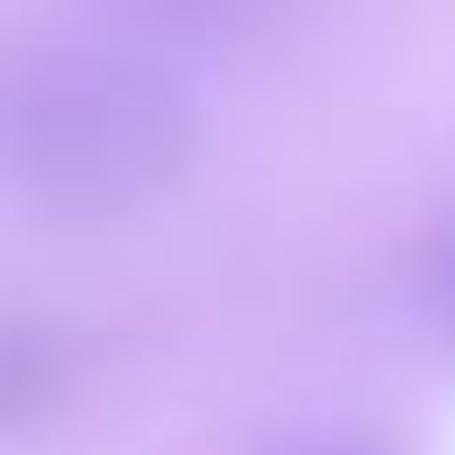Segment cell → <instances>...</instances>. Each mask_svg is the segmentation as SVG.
<instances>
[{
	"instance_id": "4",
	"label": "cell",
	"mask_w": 455,
	"mask_h": 455,
	"mask_svg": "<svg viewBox=\"0 0 455 455\" xmlns=\"http://www.w3.org/2000/svg\"><path fill=\"white\" fill-rule=\"evenodd\" d=\"M419 320H427V334H434V348L441 355H455V213L427 235V249H419Z\"/></svg>"
},
{
	"instance_id": "2",
	"label": "cell",
	"mask_w": 455,
	"mask_h": 455,
	"mask_svg": "<svg viewBox=\"0 0 455 455\" xmlns=\"http://www.w3.org/2000/svg\"><path fill=\"white\" fill-rule=\"evenodd\" d=\"M71 384V348L43 313H0V441L36 434Z\"/></svg>"
},
{
	"instance_id": "5",
	"label": "cell",
	"mask_w": 455,
	"mask_h": 455,
	"mask_svg": "<svg viewBox=\"0 0 455 455\" xmlns=\"http://www.w3.org/2000/svg\"><path fill=\"white\" fill-rule=\"evenodd\" d=\"M277 455H398V441L377 434V427H327V434H299V441H284Z\"/></svg>"
},
{
	"instance_id": "1",
	"label": "cell",
	"mask_w": 455,
	"mask_h": 455,
	"mask_svg": "<svg viewBox=\"0 0 455 455\" xmlns=\"http://www.w3.org/2000/svg\"><path fill=\"white\" fill-rule=\"evenodd\" d=\"M199 164V107L121 43H36L0 64V178L50 220L107 228L164 206Z\"/></svg>"
},
{
	"instance_id": "3",
	"label": "cell",
	"mask_w": 455,
	"mask_h": 455,
	"mask_svg": "<svg viewBox=\"0 0 455 455\" xmlns=\"http://www.w3.org/2000/svg\"><path fill=\"white\" fill-rule=\"evenodd\" d=\"M149 28L164 36H185V43H235V36H256L270 28L291 0H128Z\"/></svg>"
}]
</instances>
